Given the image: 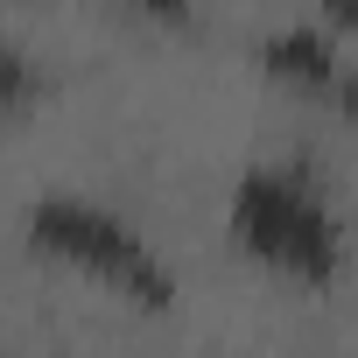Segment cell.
I'll return each mask as SVG.
<instances>
[{
  "mask_svg": "<svg viewBox=\"0 0 358 358\" xmlns=\"http://www.w3.org/2000/svg\"><path fill=\"white\" fill-rule=\"evenodd\" d=\"M232 239L246 260L323 288L344 267V218L330 211V197L316 190V176L302 162H274V169H246L232 190Z\"/></svg>",
  "mask_w": 358,
  "mask_h": 358,
  "instance_id": "obj_1",
  "label": "cell"
},
{
  "mask_svg": "<svg viewBox=\"0 0 358 358\" xmlns=\"http://www.w3.org/2000/svg\"><path fill=\"white\" fill-rule=\"evenodd\" d=\"M29 246L50 260H71L78 274L106 281L113 295H127L134 309H169L176 281L155 260V246H141V232L127 218H113L92 197H36L29 204Z\"/></svg>",
  "mask_w": 358,
  "mask_h": 358,
  "instance_id": "obj_2",
  "label": "cell"
},
{
  "mask_svg": "<svg viewBox=\"0 0 358 358\" xmlns=\"http://www.w3.org/2000/svg\"><path fill=\"white\" fill-rule=\"evenodd\" d=\"M260 71L295 85V92H330L337 85L330 29H274V36H260Z\"/></svg>",
  "mask_w": 358,
  "mask_h": 358,
  "instance_id": "obj_3",
  "label": "cell"
},
{
  "mask_svg": "<svg viewBox=\"0 0 358 358\" xmlns=\"http://www.w3.org/2000/svg\"><path fill=\"white\" fill-rule=\"evenodd\" d=\"M36 99H43V71H36L22 50L0 43V120H8V113H29Z\"/></svg>",
  "mask_w": 358,
  "mask_h": 358,
  "instance_id": "obj_4",
  "label": "cell"
},
{
  "mask_svg": "<svg viewBox=\"0 0 358 358\" xmlns=\"http://www.w3.org/2000/svg\"><path fill=\"white\" fill-rule=\"evenodd\" d=\"M127 8H141L148 22H169V29H183V22H190V8H197V0H127Z\"/></svg>",
  "mask_w": 358,
  "mask_h": 358,
  "instance_id": "obj_5",
  "label": "cell"
},
{
  "mask_svg": "<svg viewBox=\"0 0 358 358\" xmlns=\"http://www.w3.org/2000/svg\"><path fill=\"white\" fill-rule=\"evenodd\" d=\"M323 29H351L358 36V0H323Z\"/></svg>",
  "mask_w": 358,
  "mask_h": 358,
  "instance_id": "obj_6",
  "label": "cell"
},
{
  "mask_svg": "<svg viewBox=\"0 0 358 358\" xmlns=\"http://www.w3.org/2000/svg\"><path fill=\"white\" fill-rule=\"evenodd\" d=\"M330 99H337V106L358 120V71H351V78H337V85H330Z\"/></svg>",
  "mask_w": 358,
  "mask_h": 358,
  "instance_id": "obj_7",
  "label": "cell"
}]
</instances>
